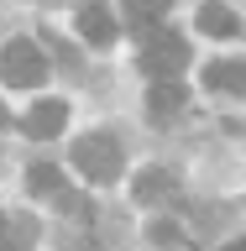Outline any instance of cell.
Instances as JSON below:
<instances>
[{"label":"cell","instance_id":"6da1fadb","mask_svg":"<svg viewBox=\"0 0 246 251\" xmlns=\"http://www.w3.org/2000/svg\"><path fill=\"white\" fill-rule=\"evenodd\" d=\"M68 157H74L79 178H84V183H94V188L115 183V178L126 173V152H121V141L110 136V131H94V136H79Z\"/></svg>","mask_w":246,"mask_h":251},{"label":"cell","instance_id":"7a4b0ae2","mask_svg":"<svg viewBox=\"0 0 246 251\" xmlns=\"http://www.w3.org/2000/svg\"><path fill=\"white\" fill-rule=\"evenodd\" d=\"M184 68H189V47L178 31H168V26L141 31V74L147 78H178Z\"/></svg>","mask_w":246,"mask_h":251},{"label":"cell","instance_id":"3957f363","mask_svg":"<svg viewBox=\"0 0 246 251\" xmlns=\"http://www.w3.org/2000/svg\"><path fill=\"white\" fill-rule=\"evenodd\" d=\"M42 78H47V58H42V47L31 42V37H11V42L0 47V84L37 89Z\"/></svg>","mask_w":246,"mask_h":251},{"label":"cell","instance_id":"277c9868","mask_svg":"<svg viewBox=\"0 0 246 251\" xmlns=\"http://www.w3.org/2000/svg\"><path fill=\"white\" fill-rule=\"evenodd\" d=\"M63 126H68V105H63V100H37V105L27 110L21 131H27L31 141H53Z\"/></svg>","mask_w":246,"mask_h":251},{"label":"cell","instance_id":"5b68a950","mask_svg":"<svg viewBox=\"0 0 246 251\" xmlns=\"http://www.w3.org/2000/svg\"><path fill=\"white\" fill-rule=\"evenodd\" d=\"M189 89L178 78H152V89H147V110H152V121H173L178 110H184Z\"/></svg>","mask_w":246,"mask_h":251},{"label":"cell","instance_id":"8992f818","mask_svg":"<svg viewBox=\"0 0 246 251\" xmlns=\"http://www.w3.org/2000/svg\"><path fill=\"white\" fill-rule=\"evenodd\" d=\"M79 37L94 42V47H110L115 42V16H110L105 5H84V11H79Z\"/></svg>","mask_w":246,"mask_h":251},{"label":"cell","instance_id":"52a82bcc","mask_svg":"<svg viewBox=\"0 0 246 251\" xmlns=\"http://www.w3.org/2000/svg\"><path fill=\"white\" fill-rule=\"evenodd\" d=\"M37 246V220L31 215H0V251H31Z\"/></svg>","mask_w":246,"mask_h":251},{"label":"cell","instance_id":"ba28073f","mask_svg":"<svg viewBox=\"0 0 246 251\" xmlns=\"http://www.w3.org/2000/svg\"><path fill=\"white\" fill-rule=\"evenodd\" d=\"M204 89H215V94H246V63H210L204 68Z\"/></svg>","mask_w":246,"mask_h":251},{"label":"cell","instance_id":"9c48e42d","mask_svg":"<svg viewBox=\"0 0 246 251\" xmlns=\"http://www.w3.org/2000/svg\"><path fill=\"white\" fill-rule=\"evenodd\" d=\"M168 194H178V173H168V168L137 173V199L141 204H157V199H168Z\"/></svg>","mask_w":246,"mask_h":251},{"label":"cell","instance_id":"30bf717a","mask_svg":"<svg viewBox=\"0 0 246 251\" xmlns=\"http://www.w3.org/2000/svg\"><path fill=\"white\" fill-rule=\"evenodd\" d=\"M199 31L204 37H236L241 21H236V11H225L220 0H210V5H199Z\"/></svg>","mask_w":246,"mask_h":251},{"label":"cell","instance_id":"8fae6325","mask_svg":"<svg viewBox=\"0 0 246 251\" xmlns=\"http://www.w3.org/2000/svg\"><path fill=\"white\" fill-rule=\"evenodd\" d=\"M27 188L37 194V199H58L63 194V173L53 168V162H31L27 168Z\"/></svg>","mask_w":246,"mask_h":251},{"label":"cell","instance_id":"7c38bea8","mask_svg":"<svg viewBox=\"0 0 246 251\" xmlns=\"http://www.w3.org/2000/svg\"><path fill=\"white\" fill-rule=\"evenodd\" d=\"M173 0H126V16H131V26L137 31H147V26H157V16L168 11Z\"/></svg>","mask_w":246,"mask_h":251},{"label":"cell","instance_id":"4fadbf2b","mask_svg":"<svg viewBox=\"0 0 246 251\" xmlns=\"http://www.w3.org/2000/svg\"><path fill=\"white\" fill-rule=\"evenodd\" d=\"M152 241H163V246L178 241V225H173V220H152Z\"/></svg>","mask_w":246,"mask_h":251},{"label":"cell","instance_id":"5bb4252c","mask_svg":"<svg viewBox=\"0 0 246 251\" xmlns=\"http://www.w3.org/2000/svg\"><path fill=\"white\" fill-rule=\"evenodd\" d=\"M220 251H246V241H231V246H220Z\"/></svg>","mask_w":246,"mask_h":251},{"label":"cell","instance_id":"9a60e30c","mask_svg":"<svg viewBox=\"0 0 246 251\" xmlns=\"http://www.w3.org/2000/svg\"><path fill=\"white\" fill-rule=\"evenodd\" d=\"M5 121H11V110H5V105H0V131H5Z\"/></svg>","mask_w":246,"mask_h":251}]
</instances>
